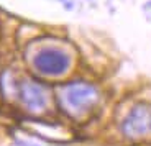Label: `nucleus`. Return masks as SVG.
Segmentation results:
<instances>
[{
  "mask_svg": "<svg viewBox=\"0 0 151 146\" xmlns=\"http://www.w3.org/2000/svg\"><path fill=\"white\" fill-rule=\"evenodd\" d=\"M18 145L22 146H41V145H38V143H30V141H23V140H20Z\"/></svg>",
  "mask_w": 151,
  "mask_h": 146,
  "instance_id": "39448f33",
  "label": "nucleus"
},
{
  "mask_svg": "<svg viewBox=\"0 0 151 146\" xmlns=\"http://www.w3.org/2000/svg\"><path fill=\"white\" fill-rule=\"evenodd\" d=\"M120 131L127 138H140L151 133V105L145 102L133 105L122 120Z\"/></svg>",
  "mask_w": 151,
  "mask_h": 146,
  "instance_id": "7ed1b4c3",
  "label": "nucleus"
},
{
  "mask_svg": "<svg viewBox=\"0 0 151 146\" xmlns=\"http://www.w3.org/2000/svg\"><path fill=\"white\" fill-rule=\"evenodd\" d=\"M69 66H71L69 54L53 46L40 49L33 58V68L41 76H48V77H59L66 74Z\"/></svg>",
  "mask_w": 151,
  "mask_h": 146,
  "instance_id": "f03ea898",
  "label": "nucleus"
},
{
  "mask_svg": "<svg viewBox=\"0 0 151 146\" xmlns=\"http://www.w3.org/2000/svg\"><path fill=\"white\" fill-rule=\"evenodd\" d=\"M15 95L20 105L31 113L43 112L49 102L48 90L45 89V86H41L36 81H30V79H23V81L17 82Z\"/></svg>",
  "mask_w": 151,
  "mask_h": 146,
  "instance_id": "20e7f679",
  "label": "nucleus"
},
{
  "mask_svg": "<svg viewBox=\"0 0 151 146\" xmlns=\"http://www.w3.org/2000/svg\"><path fill=\"white\" fill-rule=\"evenodd\" d=\"M99 99H100L99 89L94 84L84 82V81H76V82L66 84L63 87V90L59 92L61 109L68 115H76V117L94 110Z\"/></svg>",
  "mask_w": 151,
  "mask_h": 146,
  "instance_id": "f257e3e1",
  "label": "nucleus"
}]
</instances>
